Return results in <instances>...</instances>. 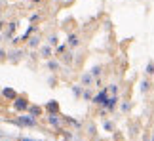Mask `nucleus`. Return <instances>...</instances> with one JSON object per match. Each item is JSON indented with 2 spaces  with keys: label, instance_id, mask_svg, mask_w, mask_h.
I'll return each instance as SVG.
<instances>
[{
  "label": "nucleus",
  "instance_id": "nucleus-6",
  "mask_svg": "<svg viewBox=\"0 0 154 141\" xmlns=\"http://www.w3.org/2000/svg\"><path fill=\"white\" fill-rule=\"evenodd\" d=\"M78 44H80V40H78V36H76V34H69V36H67V46H70V48H76Z\"/></svg>",
  "mask_w": 154,
  "mask_h": 141
},
{
  "label": "nucleus",
  "instance_id": "nucleus-13",
  "mask_svg": "<svg viewBox=\"0 0 154 141\" xmlns=\"http://www.w3.org/2000/svg\"><path fill=\"white\" fill-rule=\"evenodd\" d=\"M48 67H50V70H57L61 65H59V61H48Z\"/></svg>",
  "mask_w": 154,
  "mask_h": 141
},
{
  "label": "nucleus",
  "instance_id": "nucleus-8",
  "mask_svg": "<svg viewBox=\"0 0 154 141\" xmlns=\"http://www.w3.org/2000/svg\"><path fill=\"white\" fill-rule=\"evenodd\" d=\"M8 25H10V27H8V29H6V36H8V38H10V36H11V34H14V33H15V29H17V23H15V21H11V23H8Z\"/></svg>",
  "mask_w": 154,
  "mask_h": 141
},
{
  "label": "nucleus",
  "instance_id": "nucleus-25",
  "mask_svg": "<svg viewBox=\"0 0 154 141\" xmlns=\"http://www.w3.org/2000/svg\"><path fill=\"white\" fill-rule=\"evenodd\" d=\"M2 36H4V34H2V33H0V42H2Z\"/></svg>",
  "mask_w": 154,
  "mask_h": 141
},
{
  "label": "nucleus",
  "instance_id": "nucleus-11",
  "mask_svg": "<svg viewBox=\"0 0 154 141\" xmlns=\"http://www.w3.org/2000/svg\"><path fill=\"white\" fill-rule=\"evenodd\" d=\"M106 90H109V96H116L118 93V84H109Z\"/></svg>",
  "mask_w": 154,
  "mask_h": 141
},
{
  "label": "nucleus",
  "instance_id": "nucleus-26",
  "mask_svg": "<svg viewBox=\"0 0 154 141\" xmlns=\"http://www.w3.org/2000/svg\"><path fill=\"white\" fill-rule=\"evenodd\" d=\"M150 141H154V136H152V139H150Z\"/></svg>",
  "mask_w": 154,
  "mask_h": 141
},
{
  "label": "nucleus",
  "instance_id": "nucleus-12",
  "mask_svg": "<svg viewBox=\"0 0 154 141\" xmlns=\"http://www.w3.org/2000/svg\"><path fill=\"white\" fill-rule=\"evenodd\" d=\"M145 73L149 74V76L154 74V61H149V63H146V70H145Z\"/></svg>",
  "mask_w": 154,
  "mask_h": 141
},
{
  "label": "nucleus",
  "instance_id": "nucleus-20",
  "mask_svg": "<svg viewBox=\"0 0 154 141\" xmlns=\"http://www.w3.org/2000/svg\"><path fill=\"white\" fill-rule=\"evenodd\" d=\"M91 74L93 76H99V74H101V67H93L91 69Z\"/></svg>",
  "mask_w": 154,
  "mask_h": 141
},
{
  "label": "nucleus",
  "instance_id": "nucleus-14",
  "mask_svg": "<svg viewBox=\"0 0 154 141\" xmlns=\"http://www.w3.org/2000/svg\"><path fill=\"white\" fill-rule=\"evenodd\" d=\"M50 54H51V46L48 44L46 48H42V57H50Z\"/></svg>",
  "mask_w": 154,
  "mask_h": 141
},
{
  "label": "nucleus",
  "instance_id": "nucleus-9",
  "mask_svg": "<svg viewBox=\"0 0 154 141\" xmlns=\"http://www.w3.org/2000/svg\"><path fill=\"white\" fill-rule=\"evenodd\" d=\"M4 93V97H10V99H17V93L11 90V88H6V90L2 92Z\"/></svg>",
  "mask_w": 154,
  "mask_h": 141
},
{
  "label": "nucleus",
  "instance_id": "nucleus-10",
  "mask_svg": "<svg viewBox=\"0 0 154 141\" xmlns=\"http://www.w3.org/2000/svg\"><path fill=\"white\" fill-rule=\"evenodd\" d=\"M150 90V80H141V92H143V93H146V92H149Z\"/></svg>",
  "mask_w": 154,
  "mask_h": 141
},
{
  "label": "nucleus",
  "instance_id": "nucleus-22",
  "mask_svg": "<svg viewBox=\"0 0 154 141\" xmlns=\"http://www.w3.org/2000/svg\"><path fill=\"white\" fill-rule=\"evenodd\" d=\"M63 61H72V54H70V52H69V54H65Z\"/></svg>",
  "mask_w": 154,
  "mask_h": 141
},
{
  "label": "nucleus",
  "instance_id": "nucleus-21",
  "mask_svg": "<svg viewBox=\"0 0 154 141\" xmlns=\"http://www.w3.org/2000/svg\"><path fill=\"white\" fill-rule=\"evenodd\" d=\"M19 55H21V52H14V55H11V61H17V59H19Z\"/></svg>",
  "mask_w": 154,
  "mask_h": 141
},
{
  "label": "nucleus",
  "instance_id": "nucleus-16",
  "mask_svg": "<svg viewBox=\"0 0 154 141\" xmlns=\"http://www.w3.org/2000/svg\"><path fill=\"white\" fill-rule=\"evenodd\" d=\"M48 44L50 46H55L57 44V36H55V34H50V36H48Z\"/></svg>",
  "mask_w": 154,
  "mask_h": 141
},
{
  "label": "nucleus",
  "instance_id": "nucleus-3",
  "mask_svg": "<svg viewBox=\"0 0 154 141\" xmlns=\"http://www.w3.org/2000/svg\"><path fill=\"white\" fill-rule=\"evenodd\" d=\"M118 101H120L118 96H109V101H106V105H105V107H101V109L103 111H114L116 105H118Z\"/></svg>",
  "mask_w": 154,
  "mask_h": 141
},
{
  "label": "nucleus",
  "instance_id": "nucleus-5",
  "mask_svg": "<svg viewBox=\"0 0 154 141\" xmlns=\"http://www.w3.org/2000/svg\"><path fill=\"white\" fill-rule=\"evenodd\" d=\"M93 82H95V76H93L91 73H86V74H82V84H84V86H88V88H90V86L93 84Z\"/></svg>",
  "mask_w": 154,
  "mask_h": 141
},
{
  "label": "nucleus",
  "instance_id": "nucleus-7",
  "mask_svg": "<svg viewBox=\"0 0 154 141\" xmlns=\"http://www.w3.org/2000/svg\"><path fill=\"white\" fill-rule=\"evenodd\" d=\"M40 40H42V38H40V34H34L32 38H29V42H27V46H29V48H36V46L40 44Z\"/></svg>",
  "mask_w": 154,
  "mask_h": 141
},
{
  "label": "nucleus",
  "instance_id": "nucleus-1",
  "mask_svg": "<svg viewBox=\"0 0 154 141\" xmlns=\"http://www.w3.org/2000/svg\"><path fill=\"white\" fill-rule=\"evenodd\" d=\"M91 101L95 103V105H99V107H105V105H106V101H109V90H106V88H103V90L99 92L97 96L91 99Z\"/></svg>",
  "mask_w": 154,
  "mask_h": 141
},
{
  "label": "nucleus",
  "instance_id": "nucleus-19",
  "mask_svg": "<svg viewBox=\"0 0 154 141\" xmlns=\"http://www.w3.org/2000/svg\"><path fill=\"white\" fill-rule=\"evenodd\" d=\"M129 109H131V103H128V101H124L122 103V111H124V113H128V111Z\"/></svg>",
  "mask_w": 154,
  "mask_h": 141
},
{
  "label": "nucleus",
  "instance_id": "nucleus-24",
  "mask_svg": "<svg viewBox=\"0 0 154 141\" xmlns=\"http://www.w3.org/2000/svg\"><path fill=\"white\" fill-rule=\"evenodd\" d=\"M21 141H32V139H27V137H23V139H21Z\"/></svg>",
  "mask_w": 154,
  "mask_h": 141
},
{
  "label": "nucleus",
  "instance_id": "nucleus-17",
  "mask_svg": "<svg viewBox=\"0 0 154 141\" xmlns=\"http://www.w3.org/2000/svg\"><path fill=\"white\" fill-rule=\"evenodd\" d=\"M48 120H50V124H51V126H59V118H57V116L50 114V118H48Z\"/></svg>",
  "mask_w": 154,
  "mask_h": 141
},
{
  "label": "nucleus",
  "instance_id": "nucleus-15",
  "mask_svg": "<svg viewBox=\"0 0 154 141\" xmlns=\"http://www.w3.org/2000/svg\"><path fill=\"white\" fill-rule=\"evenodd\" d=\"M40 113H42V111H40V107H31V116H34V118H36Z\"/></svg>",
  "mask_w": 154,
  "mask_h": 141
},
{
  "label": "nucleus",
  "instance_id": "nucleus-23",
  "mask_svg": "<svg viewBox=\"0 0 154 141\" xmlns=\"http://www.w3.org/2000/svg\"><path fill=\"white\" fill-rule=\"evenodd\" d=\"M72 92H74V96H80V93H84V92H80V88H78V86H74V88H72Z\"/></svg>",
  "mask_w": 154,
  "mask_h": 141
},
{
  "label": "nucleus",
  "instance_id": "nucleus-4",
  "mask_svg": "<svg viewBox=\"0 0 154 141\" xmlns=\"http://www.w3.org/2000/svg\"><path fill=\"white\" fill-rule=\"evenodd\" d=\"M14 107H15V111H25V109L29 107V101H27V99L17 97V99H15V103H14Z\"/></svg>",
  "mask_w": 154,
  "mask_h": 141
},
{
  "label": "nucleus",
  "instance_id": "nucleus-2",
  "mask_svg": "<svg viewBox=\"0 0 154 141\" xmlns=\"http://www.w3.org/2000/svg\"><path fill=\"white\" fill-rule=\"evenodd\" d=\"M17 122H19V124H23V126H36V118H34V116H31V114H25V116H19V118H17Z\"/></svg>",
  "mask_w": 154,
  "mask_h": 141
},
{
  "label": "nucleus",
  "instance_id": "nucleus-18",
  "mask_svg": "<svg viewBox=\"0 0 154 141\" xmlns=\"http://www.w3.org/2000/svg\"><path fill=\"white\" fill-rule=\"evenodd\" d=\"M59 109V105L55 103V101H51V103H48V111H51V113H53V111H57Z\"/></svg>",
  "mask_w": 154,
  "mask_h": 141
}]
</instances>
